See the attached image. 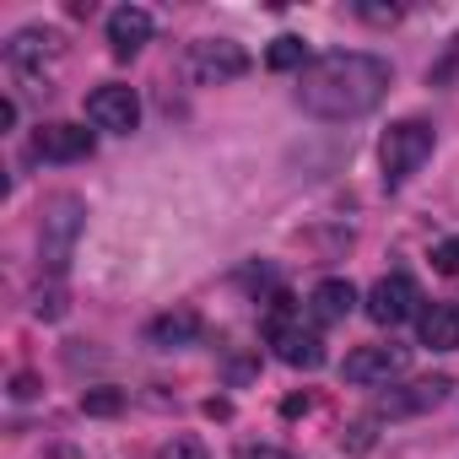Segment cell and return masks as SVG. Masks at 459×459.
<instances>
[{"label": "cell", "mask_w": 459, "mask_h": 459, "mask_svg": "<svg viewBox=\"0 0 459 459\" xmlns=\"http://www.w3.org/2000/svg\"><path fill=\"white\" fill-rule=\"evenodd\" d=\"M389 60L378 55H362V49H341V55H319L314 65H303L298 76V103L303 114L314 119H330V125H346V119H362L384 103L389 92Z\"/></svg>", "instance_id": "6da1fadb"}, {"label": "cell", "mask_w": 459, "mask_h": 459, "mask_svg": "<svg viewBox=\"0 0 459 459\" xmlns=\"http://www.w3.org/2000/svg\"><path fill=\"white\" fill-rule=\"evenodd\" d=\"M82 227H87V205L76 195H55L44 205V221H39V260L49 276H60L76 255V238H82Z\"/></svg>", "instance_id": "7a4b0ae2"}, {"label": "cell", "mask_w": 459, "mask_h": 459, "mask_svg": "<svg viewBox=\"0 0 459 459\" xmlns=\"http://www.w3.org/2000/svg\"><path fill=\"white\" fill-rule=\"evenodd\" d=\"M427 157H432V125H421V119H400L378 141V162H384V178L389 184H405Z\"/></svg>", "instance_id": "3957f363"}, {"label": "cell", "mask_w": 459, "mask_h": 459, "mask_svg": "<svg viewBox=\"0 0 459 459\" xmlns=\"http://www.w3.org/2000/svg\"><path fill=\"white\" fill-rule=\"evenodd\" d=\"M184 71H189V82H200V87L238 82V76L249 71V49L233 44V39H200V44H189Z\"/></svg>", "instance_id": "277c9868"}, {"label": "cell", "mask_w": 459, "mask_h": 459, "mask_svg": "<svg viewBox=\"0 0 459 459\" xmlns=\"http://www.w3.org/2000/svg\"><path fill=\"white\" fill-rule=\"evenodd\" d=\"M87 125H92V130H108V135H130V130L141 125V98H135V87H119V82L92 87V92H87Z\"/></svg>", "instance_id": "5b68a950"}, {"label": "cell", "mask_w": 459, "mask_h": 459, "mask_svg": "<svg viewBox=\"0 0 459 459\" xmlns=\"http://www.w3.org/2000/svg\"><path fill=\"white\" fill-rule=\"evenodd\" d=\"M411 368V346H357V351H346V384H389V378H400Z\"/></svg>", "instance_id": "8992f818"}, {"label": "cell", "mask_w": 459, "mask_h": 459, "mask_svg": "<svg viewBox=\"0 0 459 459\" xmlns=\"http://www.w3.org/2000/svg\"><path fill=\"white\" fill-rule=\"evenodd\" d=\"M416 303H421V292H416L411 276H384V281H373V292H368V319L394 330V325H405V319L416 314Z\"/></svg>", "instance_id": "52a82bcc"}, {"label": "cell", "mask_w": 459, "mask_h": 459, "mask_svg": "<svg viewBox=\"0 0 459 459\" xmlns=\"http://www.w3.org/2000/svg\"><path fill=\"white\" fill-rule=\"evenodd\" d=\"M448 389H454V378H448V373H437V378H416V384H405V389H389V394L378 400V416H416V411H437V405L448 400Z\"/></svg>", "instance_id": "ba28073f"}, {"label": "cell", "mask_w": 459, "mask_h": 459, "mask_svg": "<svg viewBox=\"0 0 459 459\" xmlns=\"http://www.w3.org/2000/svg\"><path fill=\"white\" fill-rule=\"evenodd\" d=\"M60 55H65V33H60V28H22V33H12V44H6L12 71H39L44 60H60Z\"/></svg>", "instance_id": "9c48e42d"}, {"label": "cell", "mask_w": 459, "mask_h": 459, "mask_svg": "<svg viewBox=\"0 0 459 459\" xmlns=\"http://www.w3.org/2000/svg\"><path fill=\"white\" fill-rule=\"evenodd\" d=\"M33 152L49 157V162H82V157H92V130L65 125V119L39 125V130H33Z\"/></svg>", "instance_id": "30bf717a"}, {"label": "cell", "mask_w": 459, "mask_h": 459, "mask_svg": "<svg viewBox=\"0 0 459 459\" xmlns=\"http://www.w3.org/2000/svg\"><path fill=\"white\" fill-rule=\"evenodd\" d=\"M271 346H276V357L287 362V368H325V341L314 335V330H303V325H292V319H281V325H271Z\"/></svg>", "instance_id": "8fae6325"}, {"label": "cell", "mask_w": 459, "mask_h": 459, "mask_svg": "<svg viewBox=\"0 0 459 459\" xmlns=\"http://www.w3.org/2000/svg\"><path fill=\"white\" fill-rule=\"evenodd\" d=\"M146 39H152V12H141V6H119V12H108V44H114L119 60H130Z\"/></svg>", "instance_id": "7c38bea8"}, {"label": "cell", "mask_w": 459, "mask_h": 459, "mask_svg": "<svg viewBox=\"0 0 459 459\" xmlns=\"http://www.w3.org/2000/svg\"><path fill=\"white\" fill-rule=\"evenodd\" d=\"M351 308H357V287H351V281H341V276L319 281V287H314V298H308L314 325H341Z\"/></svg>", "instance_id": "4fadbf2b"}, {"label": "cell", "mask_w": 459, "mask_h": 459, "mask_svg": "<svg viewBox=\"0 0 459 459\" xmlns=\"http://www.w3.org/2000/svg\"><path fill=\"white\" fill-rule=\"evenodd\" d=\"M416 335H421V346H432V351H459V308H448V303L421 308V314H416Z\"/></svg>", "instance_id": "5bb4252c"}, {"label": "cell", "mask_w": 459, "mask_h": 459, "mask_svg": "<svg viewBox=\"0 0 459 459\" xmlns=\"http://www.w3.org/2000/svg\"><path fill=\"white\" fill-rule=\"evenodd\" d=\"M146 341L162 346V351H173V346H195V341H200V314H195V308H173V314H162V319L146 325Z\"/></svg>", "instance_id": "9a60e30c"}, {"label": "cell", "mask_w": 459, "mask_h": 459, "mask_svg": "<svg viewBox=\"0 0 459 459\" xmlns=\"http://www.w3.org/2000/svg\"><path fill=\"white\" fill-rule=\"evenodd\" d=\"M303 60H308V44L292 39V33H281V39L265 49V65H271V71H303Z\"/></svg>", "instance_id": "2e32d148"}, {"label": "cell", "mask_w": 459, "mask_h": 459, "mask_svg": "<svg viewBox=\"0 0 459 459\" xmlns=\"http://www.w3.org/2000/svg\"><path fill=\"white\" fill-rule=\"evenodd\" d=\"M82 411L87 416H119L125 411V389H87L82 394Z\"/></svg>", "instance_id": "e0dca14e"}, {"label": "cell", "mask_w": 459, "mask_h": 459, "mask_svg": "<svg viewBox=\"0 0 459 459\" xmlns=\"http://www.w3.org/2000/svg\"><path fill=\"white\" fill-rule=\"evenodd\" d=\"M432 271H437V276H459V238L432 244Z\"/></svg>", "instance_id": "ac0fdd59"}, {"label": "cell", "mask_w": 459, "mask_h": 459, "mask_svg": "<svg viewBox=\"0 0 459 459\" xmlns=\"http://www.w3.org/2000/svg\"><path fill=\"white\" fill-rule=\"evenodd\" d=\"M162 459H211V454H205V443H200V437H189V432H184V437H168V443H162Z\"/></svg>", "instance_id": "d6986e66"}, {"label": "cell", "mask_w": 459, "mask_h": 459, "mask_svg": "<svg viewBox=\"0 0 459 459\" xmlns=\"http://www.w3.org/2000/svg\"><path fill=\"white\" fill-rule=\"evenodd\" d=\"M33 314H39V319H60V314H65V292H60V287H49V292H39V303H33Z\"/></svg>", "instance_id": "ffe728a7"}, {"label": "cell", "mask_w": 459, "mask_h": 459, "mask_svg": "<svg viewBox=\"0 0 459 459\" xmlns=\"http://www.w3.org/2000/svg\"><path fill=\"white\" fill-rule=\"evenodd\" d=\"M357 17H362V22H378V28H389V22H400V6H357Z\"/></svg>", "instance_id": "44dd1931"}, {"label": "cell", "mask_w": 459, "mask_h": 459, "mask_svg": "<svg viewBox=\"0 0 459 459\" xmlns=\"http://www.w3.org/2000/svg\"><path fill=\"white\" fill-rule=\"evenodd\" d=\"M12 394H17V400H33V394H39V378H33V373H17V378H12Z\"/></svg>", "instance_id": "7402d4cb"}, {"label": "cell", "mask_w": 459, "mask_h": 459, "mask_svg": "<svg viewBox=\"0 0 459 459\" xmlns=\"http://www.w3.org/2000/svg\"><path fill=\"white\" fill-rule=\"evenodd\" d=\"M238 459H287V454H281V448H244Z\"/></svg>", "instance_id": "603a6c76"}]
</instances>
